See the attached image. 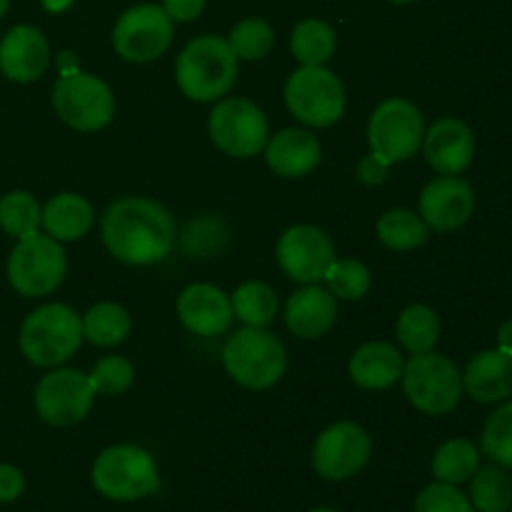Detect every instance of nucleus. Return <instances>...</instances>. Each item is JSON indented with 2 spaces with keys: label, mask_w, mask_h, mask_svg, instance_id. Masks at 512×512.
<instances>
[{
  "label": "nucleus",
  "mask_w": 512,
  "mask_h": 512,
  "mask_svg": "<svg viewBox=\"0 0 512 512\" xmlns=\"http://www.w3.org/2000/svg\"><path fill=\"white\" fill-rule=\"evenodd\" d=\"M100 235L108 253L120 263L153 265L173 250L175 220L158 200L128 195L105 210Z\"/></svg>",
  "instance_id": "obj_1"
},
{
  "label": "nucleus",
  "mask_w": 512,
  "mask_h": 512,
  "mask_svg": "<svg viewBox=\"0 0 512 512\" xmlns=\"http://www.w3.org/2000/svg\"><path fill=\"white\" fill-rule=\"evenodd\" d=\"M175 80L185 98L195 103H213L228 95L238 80V58L225 38L200 35L180 50Z\"/></svg>",
  "instance_id": "obj_2"
},
{
  "label": "nucleus",
  "mask_w": 512,
  "mask_h": 512,
  "mask_svg": "<svg viewBox=\"0 0 512 512\" xmlns=\"http://www.w3.org/2000/svg\"><path fill=\"white\" fill-rule=\"evenodd\" d=\"M223 365L230 378L243 388L268 390L285 375L288 350L283 340L270 330L245 325L225 343Z\"/></svg>",
  "instance_id": "obj_3"
},
{
  "label": "nucleus",
  "mask_w": 512,
  "mask_h": 512,
  "mask_svg": "<svg viewBox=\"0 0 512 512\" xmlns=\"http://www.w3.org/2000/svg\"><path fill=\"white\" fill-rule=\"evenodd\" d=\"M83 343V323L63 303L35 308L20 328V350L38 368H58Z\"/></svg>",
  "instance_id": "obj_4"
},
{
  "label": "nucleus",
  "mask_w": 512,
  "mask_h": 512,
  "mask_svg": "<svg viewBox=\"0 0 512 512\" xmlns=\"http://www.w3.org/2000/svg\"><path fill=\"white\" fill-rule=\"evenodd\" d=\"M95 490L108 500H140L160 488L158 465L148 450L138 445H110L93 463Z\"/></svg>",
  "instance_id": "obj_5"
},
{
  "label": "nucleus",
  "mask_w": 512,
  "mask_h": 512,
  "mask_svg": "<svg viewBox=\"0 0 512 512\" xmlns=\"http://www.w3.org/2000/svg\"><path fill=\"white\" fill-rule=\"evenodd\" d=\"M400 380L405 398L425 415L450 413L463 398V375L458 365L433 350L415 353L405 363Z\"/></svg>",
  "instance_id": "obj_6"
},
{
  "label": "nucleus",
  "mask_w": 512,
  "mask_h": 512,
  "mask_svg": "<svg viewBox=\"0 0 512 512\" xmlns=\"http://www.w3.org/2000/svg\"><path fill=\"white\" fill-rule=\"evenodd\" d=\"M285 105L300 123L330 128L345 110V85L325 65H303L285 83Z\"/></svg>",
  "instance_id": "obj_7"
},
{
  "label": "nucleus",
  "mask_w": 512,
  "mask_h": 512,
  "mask_svg": "<svg viewBox=\"0 0 512 512\" xmlns=\"http://www.w3.org/2000/svg\"><path fill=\"white\" fill-rule=\"evenodd\" d=\"M423 113L408 98L383 100L368 120L370 153L388 165L405 163L423 148Z\"/></svg>",
  "instance_id": "obj_8"
},
{
  "label": "nucleus",
  "mask_w": 512,
  "mask_h": 512,
  "mask_svg": "<svg viewBox=\"0 0 512 512\" xmlns=\"http://www.w3.org/2000/svg\"><path fill=\"white\" fill-rule=\"evenodd\" d=\"M68 270L63 245L50 235L20 238L8 260V280L25 298H43L60 288Z\"/></svg>",
  "instance_id": "obj_9"
},
{
  "label": "nucleus",
  "mask_w": 512,
  "mask_h": 512,
  "mask_svg": "<svg viewBox=\"0 0 512 512\" xmlns=\"http://www.w3.org/2000/svg\"><path fill=\"white\" fill-rule=\"evenodd\" d=\"M55 113L65 125L80 133H95L105 128L115 115V95L95 75L83 70H70L60 75L53 88Z\"/></svg>",
  "instance_id": "obj_10"
},
{
  "label": "nucleus",
  "mask_w": 512,
  "mask_h": 512,
  "mask_svg": "<svg viewBox=\"0 0 512 512\" xmlns=\"http://www.w3.org/2000/svg\"><path fill=\"white\" fill-rule=\"evenodd\" d=\"M208 133L230 158H253L268 145L270 125L253 100L225 98L210 113Z\"/></svg>",
  "instance_id": "obj_11"
},
{
  "label": "nucleus",
  "mask_w": 512,
  "mask_h": 512,
  "mask_svg": "<svg viewBox=\"0 0 512 512\" xmlns=\"http://www.w3.org/2000/svg\"><path fill=\"white\" fill-rule=\"evenodd\" d=\"M173 43V20L163 5H133L113 28V48L128 63H150Z\"/></svg>",
  "instance_id": "obj_12"
},
{
  "label": "nucleus",
  "mask_w": 512,
  "mask_h": 512,
  "mask_svg": "<svg viewBox=\"0 0 512 512\" xmlns=\"http://www.w3.org/2000/svg\"><path fill=\"white\" fill-rule=\"evenodd\" d=\"M93 400L95 390L90 378L80 370L55 368L53 373L43 375L35 388V410L53 428L78 425L90 413Z\"/></svg>",
  "instance_id": "obj_13"
},
{
  "label": "nucleus",
  "mask_w": 512,
  "mask_h": 512,
  "mask_svg": "<svg viewBox=\"0 0 512 512\" xmlns=\"http://www.w3.org/2000/svg\"><path fill=\"white\" fill-rule=\"evenodd\" d=\"M280 270L300 285H318L335 263V245L325 230L315 225H293L275 248Z\"/></svg>",
  "instance_id": "obj_14"
},
{
  "label": "nucleus",
  "mask_w": 512,
  "mask_h": 512,
  "mask_svg": "<svg viewBox=\"0 0 512 512\" xmlns=\"http://www.w3.org/2000/svg\"><path fill=\"white\" fill-rule=\"evenodd\" d=\"M373 440L350 420L330 425L313 445V468L325 480H348L368 465Z\"/></svg>",
  "instance_id": "obj_15"
},
{
  "label": "nucleus",
  "mask_w": 512,
  "mask_h": 512,
  "mask_svg": "<svg viewBox=\"0 0 512 512\" xmlns=\"http://www.w3.org/2000/svg\"><path fill=\"white\" fill-rule=\"evenodd\" d=\"M475 193L458 175H440L420 193V218L435 233L458 230L473 218Z\"/></svg>",
  "instance_id": "obj_16"
},
{
  "label": "nucleus",
  "mask_w": 512,
  "mask_h": 512,
  "mask_svg": "<svg viewBox=\"0 0 512 512\" xmlns=\"http://www.w3.org/2000/svg\"><path fill=\"white\" fill-rule=\"evenodd\" d=\"M178 318L190 333L203 335V338H215V335L225 333L233 323V303L225 290L210 283H195L188 285L183 293L178 295Z\"/></svg>",
  "instance_id": "obj_17"
},
{
  "label": "nucleus",
  "mask_w": 512,
  "mask_h": 512,
  "mask_svg": "<svg viewBox=\"0 0 512 512\" xmlns=\"http://www.w3.org/2000/svg\"><path fill=\"white\" fill-rule=\"evenodd\" d=\"M423 153L430 168L440 175H458L473 163L475 135L463 120L440 118L425 130Z\"/></svg>",
  "instance_id": "obj_18"
},
{
  "label": "nucleus",
  "mask_w": 512,
  "mask_h": 512,
  "mask_svg": "<svg viewBox=\"0 0 512 512\" xmlns=\"http://www.w3.org/2000/svg\"><path fill=\"white\" fill-rule=\"evenodd\" d=\"M48 63L50 45L35 25H15L0 40V73L13 83H33Z\"/></svg>",
  "instance_id": "obj_19"
},
{
  "label": "nucleus",
  "mask_w": 512,
  "mask_h": 512,
  "mask_svg": "<svg viewBox=\"0 0 512 512\" xmlns=\"http://www.w3.org/2000/svg\"><path fill=\"white\" fill-rule=\"evenodd\" d=\"M338 320V298L320 285H303L285 303V325L303 340L323 338Z\"/></svg>",
  "instance_id": "obj_20"
},
{
  "label": "nucleus",
  "mask_w": 512,
  "mask_h": 512,
  "mask_svg": "<svg viewBox=\"0 0 512 512\" xmlns=\"http://www.w3.org/2000/svg\"><path fill=\"white\" fill-rule=\"evenodd\" d=\"M318 138L303 128H285L268 138L265 145V163L280 178H305L320 163Z\"/></svg>",
  "instance_id": "obj_21"
},
{
  "label": "nucleus",
  "mask_w": 512,
  "mask_h": 512,
  "mask_svg": "<svg viewBox=\"0 0 512 512\" xmlns=\"http://www.w3.org/2000/svg\"><path fill=\"white\" fill-rule=\"evenodd\" d=\"M463 390L478 403H500L512 395V355L505 350H483L468 363Z\"/></svg>",
  "instance_id": "obj_22"
},
{
  "label": "nucleus",
  "mask_w": 512,
  "mask_h": 512,
  "mask_svg": "<svg viewBox=\"0 0 512 512\" xmlns=\"http://www.w3.org/2000/svg\"><path fill=\"white\" fill-rule=\"evenodd\" d=\"M405 360L400 350L390 343H368L353 353L348 373L353 383L363 390H385L403 375Z\"/></svg>",
  "instance_id": "obj_23"
},
{
  "label": "nucleus",
  "mask_w": 512,
  "mask_h": 512,
  "mask_svg": "<svg viewBox=\"0 0 512 512\" xmlns=\"http://www.w3.org/2000/svg\"><path fill=\"white\" fill-rule=\"evenodd\" d=\"M93 205L78 193H60L43 208L40 215V225L50 238L58 243H70V240H80L90 233L93 228Z\"/></svg>",
  "instance_id": "obj_24"
},
{
  "label": "nucleus",
  "mask_w": 512,
  "mask_h": 512,
  "mask_svg": "<svg viewBox=\"0 0 512 512\" xmlns=\"http://www.w3.org/2000/svg\"><path fill=\"white\" fill-rule=\"evenodd\" d=\"M83 323V338L90 340L98 348H113L120 345L130 335L133 320L128 310L118 303H95L88 313L80 318Z\"/></svg>",
  "instance_id": "obj_25"
},
{
  "label": "nucleus",
  "mask_w": 512,
  "mask_h": 512,
  "mask_svg": "<svg viewBox=\"0 0 512 512\" xmlns=\"http://www.w3.org/2000/svg\"><path fill=\"white\" fill-rule=\"evenodd\" d=\"M338 35L325 20H300L290 35V50L300 65H325L335 55Z\"/></svg>",
  "instance_id": "obj_26"
},
{
  "label": "nucleus",
  "mask_w": 512,
  "mask_h": 512,
  "mask_svg": "<svg viewBox=\"0 0 512 512\" xmlns=\"http://www.w3.org/2000/svg\"><path fill=\"white\" fill-rule=\"evenodd\" d=\"M230 303H233L235 318L250 328H265L273 323L275 313H278V293L260 280H248L240 285L230 295Z\"/></svg>",
  "instance_id": "obj_27"
},
{
  "label": "nucleus",
  "mask_w": 512,
  "mask_h": 512,
  "mask_svg": "<svg viewBox=\"0 0 512 512\" xmlns=\"http://www.w3.org/2000/svg\"><path fill=\"white\" fill-rule=\"evenodd\" d=\"M400 345L410 353H428L435 348L440 338V318L428 305H408L395 323Z\"/></svg>",
  "instance_id": "obj_28"
},
{
  "label": "nucleus",
  "mask_w": 512,
  "mask_h": 512,
  "mask_svg": "<svg viewBox=\"0 0 512 512\" xmlns=\"http://www.w3.org/2000/svg\"><path fill=\"white\" fill-rule=\"evenodd\" d=\"M378 238L390 250H415L428 243L430 228L413 210L395 208L380 215Z\"/></svg>",
  "instance_id": "obj_29"
},
{
  "label": "nucleus",
  "mask_w": 512,
  "mask_h": 512,
  "mask_svg": "<svg viewBox=\"0 0 512 512\" xmlns=\"http://www.w3.org/2000/svg\"><path fill=\"white\" fill-rule=\"evenodd\" d=\"M480 468V453L470 440H448L433 455V475L440 483L460 485L473 478Z\"/></svg>",
  "instance_id": "obj_30"
},
{
  "label": "nucleus",
  "mask_w": 512,
  "mask_h": 512,
  "mask_svg": "<svg viewBox=\"0 0 512 512\" xmlns=\"http://www.w3.org/2000/svg\"><path fill=\"white\" fill-rule=\"evenodd\" d=\"M470 483V503L478 512H508L512 505V480L503 468H478Z\"/></svg>",
  "instance_id": "obj_31"
},
{
  "label": "nucleus",
  "mask_w": 512,
  "mask_h": 512,
  "mask_svg": "<svg viewBox=\"0 0 512 512\" xmlns=\"http://www.w3.org/2000/svg\"><path fill=\"white\" fill-rule=\"evenodd\" d=\"M40 215L43 210H40L38 200L25 190H13L0 198V228L13 238L20 240L38 233Z\"/></svg>",
  "instance_id": "obj_32"
},
{
  "label": "nucleus",
  "mask_w": 512,
  "mask_h": 512,
  "mask_svg": "<svg viewBox=\"0 0 512 512\" xmlns=\"http://www.w3.org/2000/svg\"><path fill=\"white\" fill-rule=\"evenodd\" d=\"M230 50L238 60H263L273 50V25L263 18H245L230 30Z\"/></svg>",
  "instance_id": "obj_33"
},
{
  "label": "nucleus",
  "mask_w": 512,
  "mask_h": 512,
  "mask_svg": "<svg viewBox=\"0 0 512 512\" xmlns=\"http://www.w3.org/2000/svg\"><path fill=\"white\" fill-rule=\"evenodd\" d=\"M483 453L500 468H512V400L500 405L483 428Z\"/></svg>",
  "instance_id": "obj_34"
},
{
  "label": "nucleus",
  "mask_w": 512,
  "mask_h": 512,
  "mask_svg": "<svg viewBox=\"0 0 512 512\" xmlns=\"http://www.w3.org/2000/svg\"><path fill=\"white\" fill-rule=\"evenodd\" d=\"M325 283H328V290L340 300H360L368 295L370 283V270L365 268L360 260H335L333 265L325 273Z\"/></svg>",
  "instance_id": "obj_35"
},
{
  "label": "nucleus",
  "mask_w": 512,
  "mask_h": 512,
  "mask_svg": "<svg viewBox=\"0 0 512 512\" xmlns=\"http://www.w3.org/2000/svg\"><path fill=\"white\" fill-rule=\"evenodd\" d=\"M90 385L95 393L100 395H120L133 385L135 368L130 360L120 358V355H105L90 370Z\"/></svg>",
  "instance_id": "obj_36"
},
{
  "label": "nucleus",
  "mask_w": 512,
  "mask_h": 512,
  "mask_svg": "<svg viewBox=\"0 0 512 512\" xmlns=\"http://www.w3.org/2000/svg\"><path fill=\"white\" fill-rule=\"evenodd\" d=\"M415 512H475L473 503L460 493L458 485L433 483L418 495L415 500Z\"/></svg>",
  "instance_id": "obj_37"
},
{
  "label": "nucleus",
  "mask_w": 512,
  "mask_h": 512,
  "mask_svg": "<svg viewBox=\"0 0 512 512\" xmlns=\"http://www.w3.org/2000/svg\"><path fill=\"white\" fill-rule=\"evenodd\" d=\"M25 480L18 468L8 463H0V503H13L23 495Z\"/></svg>",
  "instance_id": "obj_38"
},
{
  "label": "nucleus",
  "mask_w": 512,
  "mask_h": 512,
  "mask_svg": "<svg viewBox=\"0 0 512 512\" xmlns=\"http://www.w3.org/2000/svg\"><path fill=\"white\" fill-rule=\"evenodd\" d=\"M163 10L173 23H190L205 10V0H163Z\"/></svg>",
  "instance_id": "obj_39"
},
{
  "label": "nucleus",
  "mask_w": 512,
  "mask_h": 512,
  "mask_svg": "<svg viewBox=\"0 0 512 512\" xmlns=\"http://www.w3.org/2000/svg\"><path fill=\"white\" fill-rule=\"evenodd\" d=\"M388 168H390V165L385 163V160H380L378 155L370 153L368 158L360 163L358 175H360V180H363L365 185H380L385 178H388Z\"/></svg>",
  "instance_id": "obj_40"
},
{
  "label": "nucleus",
  "mask_w": 512,
  "mask_h": 512,
  "mask_svg": "<svg viewBox=\"0 0 512 512\" xmlns=\"http://www.w3.org/2000/svg\"><path fill=\"white\" fill-rule=\"evenodd\" d=\"M498 348L512 355V320H508V323L500 325V330H498Z\"/></svg>",
  "instance_id": "obj_41"
},
{
  "label": "nucleus",
  "mask_w": 512,
  "mask_h": 512,
  "mask_svg": "<svg viewBox=\"0 0 512 512\" xmlns=\"http://www.w3.org/2000/svg\"><path fill=\"white\" fill-rule=\"evenodd\" d=\"M70 5H73V0H43V8L48 10V13H63Z\"/></svg>",
  "instance_id": "obj_42"
},
{
  "label": "nucleus",
  "mask_w": 512,
  "mask_h": 512,
  "mask_svg": "<svg viewBox=\"0 0 512 512\" xmlns=\"http://www.w3.org/2000/svg\"><path fill=\"white\" fill-rule=\"evenodd\" d=\"M8 5H10V0H0V18H3V15L8 13Z\"/></svg>",
  "instance_id": "obj_43"
},
{
  "label": "nucleus",
  "mask_w": 512,
  "mask_h": 512,
  "mask_svg": "<svg viewBox=\"0 0 512 512\" xmlns=\"http://www.w3.org/2000/svg\"><path fill=\"white\" fill-rule=\"evenodd\" d=\"M390 3H395V5H408V3H415V0H390Z\"/></svg>",
  "instance_id": "obj_44"
},
{
  "label": "nucleus",
  "mask_w": 512,
  "mask_h": 512,
  "mask_svg": "<svg viewBox=\"0 0 512 512\" xmlns=\"http://www.w3.org/2000/svg\"><path fill=\"white\" fill-rule=\"evenodd\" d=\"M310 512H338V510H330V508H315V510H310Z\"/></svg>",
  "instance_id": "obj_45"
},
{
  "label": "nucleus",
  "mask_w": 512,
  "mask_h": 512,
  "mask_svg": "<svg viewBox=\"0 0 512 512\" xmlns=\"http://www.w3.org/2000/svg\"><path fill=\"white\" fill-rule=\"evenodd\" d=\"M510 510H512V505H510Z\"/></svg>",
  "instance_id": "obj_46"
}]
</instances>
